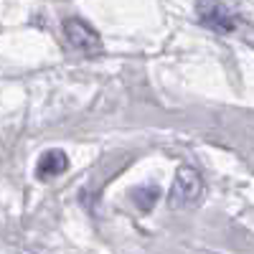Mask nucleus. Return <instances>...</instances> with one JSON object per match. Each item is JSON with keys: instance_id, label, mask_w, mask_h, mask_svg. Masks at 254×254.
I'll return each instance as SVG.
<instances>
[{"instance_id": "obj_1", "label": "nucleus", "mask_w": 254, "mask_h": 254, "mask_svg": "<svg viewBox=\"0 0 254 254\" xmlns=\"http://www.w3.org/2000/svg\"><path fill=\"white\" fill-rule=\"evenodd\" d=\"M203 196V178L196 168L190 165H181L178 173L173 178L171 193H168V203L171 208H190L196 206Z\"/></svg>"}, {"instance_id": "obj_2", "label": "nucleus", "mask_w": 254, "mask_h": 254, "mask_svg": "<svg viewBox=\"0 0 254 254\" xmlns=\"http://www.w3.org/2000/svg\"><path fill=\"white\" fill-rule=\"evenodd\" d=\"M64 36H66L69 46L79 54H87V56H94L102 51V38L99 33L81 18H66L64 20Z\"/></svg>"}, {"instance_id": "obj_3", "label": "nucleus", "mask_w": 254, "mask_h": 254, "mask_svg": "<svg viewBox=\"0 0 254 254\" xmlns=\"http://www.w3.org/2000/svg\"><path fill=\"white\" fill-rule=\"evenodd\" d=\"M196 10H198V20L219 33H231L237 28V18L221 0H196Z\"/></svg>"}, {"instance_id": "obj_4", "label": "nucleus", "mask_w": 254, "mask_h": 254, "mask_svg": "<svg viewBox=\"0 0 254 254\" xmlns=\"http://www.w3.org/2000/svg\"><path fill=\"white\" fill-rule=\"evenodd\" d=\"M69 168V158L64 150H46L44 155L38 158V165H36V176L41 181H49V178H56L61 176L64 171Z\"/></svg>"}, {"instance_id": "obj_5", "label": "nucleus", "mask_w": 254, "mask_h": 254, "mask_svg": "<svg viewBox=\"0 0 254 254\" xmlns=\"http://www.w3.org/2000/svg\"><path fill=\"white\" fill-rule=\"evenodd\" d=\"M155 201H158V188L145 186V188H137V190H135V203H137L142 211H150Z\"/></svg>"}]
</instances>
